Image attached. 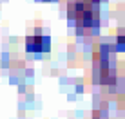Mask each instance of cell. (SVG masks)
I'll return each mask as SVG.
<instances>
[{"mask_svg": "<svg viewBox=\"0 0 125 119\" xmlns=\"http://www.w3.org/2000/svg\"><path fill=\"white\" fill-rule=\"evenodd\" d=\"M25 47H27V51H33V52H42L49 47V38L42 34H31L25 38Z\"/></svg>", "mask_w": 125, "mask_h": 119, "instance_id": "6da1fadb", "label": "cell"}]
</instances>
